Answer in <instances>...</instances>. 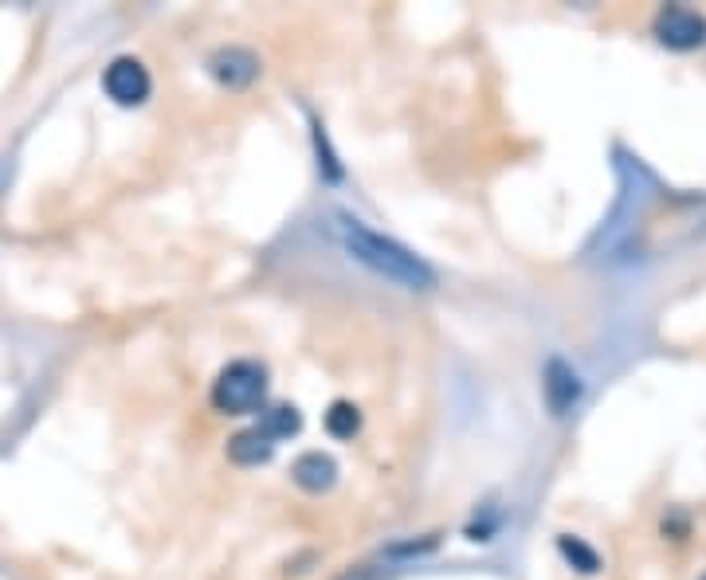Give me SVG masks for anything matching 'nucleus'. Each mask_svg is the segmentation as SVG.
Instances as JSON below:
<instances>
[{
    "label": "nucleus",
    "instance_id": "obj_1",
    "mask_svg": "<svg viewBox=\"0 0 706 580\" xmlns=\"http://www.w3.org/2000/svg\"><path fill=\"white\" fill-rule=\"evenodd\" d=\"M330 221H334L330 228H334V236L342 239L345 251H350L353 259H362L365 267H373L377 275H385V279L400 282V287H408V290L436 287L432 267L424 264L420 256H413L408 247H400L397 239L373 232L370 224H362L357 216H350V212H334Z\"/></svg>",
    "mask_w": 706,
    "mask_h": 580
},
{
    "label": "nucleus",
    "instance_id": "obj_2",
    "mask_svg": "<svg viewBox=\"0 0 706 580\" xmlns=\"http://www.w3.org/2000/svg\"><path fill=\"white\" fill-rule=\"evenodd\" d=\"M264 396H267V369L252 357L224 365L221 377L212 380V408L224 416L256 412L264 405Z\"/></svg>",
    "mask_w": 706,
    "mask_h": 580
},
{
    "label": "nucleus",
    "instance_id": "obj_3",
    "mask_svg": "<svg viewBox=\"0 0 706 580\" xmlns=\"http://www.w3.org/2000/svg\"><path fill=\"white\" fill-rule=\"evenodd\" d=\"M652 32L671 52H695L706 44V20L695 9H683V4H667V9L655 12Z\"/></svg>",
    "mask_w": 706,
    "mask_h": 580
},
{
    "label": "nucleus",
    "instance_id": "obj_4",
    "mask_svg": "<svg viewBox=\"0 0 706 580\" xmlns=\"http://www.w3.org/2000/svg\"><path fill=\"white\" fill-rule=\"evenodd\" d=\"M103 90L115 98L118 106H141L150 98L153 79L150 71H146V63L133 60V55H122V60H115L103 71Z\"/></svg>",
    "mask_w": 706,
    "mask_h": 580
},
{
    "label": "nucleus",
    "instance_id": "obj_5",
    "mask_svg": "<svg viewBox=\"0 0 706 580\" xmlns=\"http://www.w3.org/2000/svg\"><path fill=\"white\" fill-rule=\"evenodd\" d=\"M208 75L221 83V87L244 90L259 79V55L247 52V47H239V44L216 47V52L208 55Z\"/></svg>",
    "mask_w": 706,
    "mask_h": 580
},
{
    "label": "nucleus",
    "instance_id": "obj_6",
    "mask_svg": "<svg viewBox=\"0 0 706 580\" xmlns=\"http://www.w3.org/2000/svg\"><path fill=\"white\" fill-rule=\"evenodd\" d=\"M542 396H546V408L554 416L574 412V405L581 400V377L569 361L549 357L546 369H542Z\"/></svg>",
    "mask_w": 706,
    "mask_h": 580
},
{
    "label": "nucleus",
    "instance_id": "obj_7",
    "mask_svg": "<svg viewBox=\"0 0 706 580\" xmlns=\"http://www.w3.org/2000/svg\"><path fill=\"white\" fill-rule=\"evenodd\" d=\"M291 479L307 494H327L338 483V463L330 455H322V451H302L291 463Z\"/></svg>",
    "mask_w": 706,
    "mask_h": 580
},
{
    "label": "nucleus",
    "instance_id": "obj_8",
    "mask_svg": "<svg viewBox=\"0 0 706 580\" xmlns=\"http://www.w3.org/2000/svg\"><path fill=\"white\" fill-rule=\"evenodd\" d=\"M271 455H275V440L259 428V423L256 428L236 431L228 440V459L236 466H264V463H271Z\"/></svg>",
    "mask_w": 706,
    "mask_h": 580
},
{
    "label": "nucleus",
    "instance_id": "obj_9",
    "mask_svg": "<svg viewBox=\"0 0 706 580\" xmlns=\"http://www.w3.org/2000/svg\"><path fill=\"white\" fill-rule=\"evenodd\" d=\"M259 428L271 436V440H291L302 431V412L295 405H271L259 420Z\"/></svg>",
    "mask_w": 706,
    "mask_h": 580
},
{
    "label": "nucleus",
    "instance_id": "obj_10",
    "mask_svg": "<svg viewBox=\"0 0 706 580\" xmlns=\"http://www.w3.org/2000/svg\"><path fill=\"white\" fill-rule=\"evenodd\" d=\"M557 554H561L569 565H574L577 572H585V577H592V572H600V554L589 546V541H581V537L561 534V537H557Z\"/></svg>",
    "mask_w": 706,
    "mask_h": 580
},
{
    "label": "nucleus",
    "instance_id": "obj_11",
    "mask_svg": "<svg viewBox=\"0 0 706 580\" xmlns=\"http://www.w3.org/2000/svg\"><path fill=\"white\" fill-rule=\"evenodd\" d=\"M327 431L334 436V440H353L357 431H362V412H357V405H350V400H334L327 412Z\"/></svg>",
    "mask_w": 706,
    "mask_h": 580
},
{
    "label": "nucleus",
    "instance_id": "obj_12",
    "mask_svg": "<svg viewBox=\"0 0 706 580\" xmlns=\"http://www.w3.org/2000/svg\"><path fill=\"white\" fill-rule=\"evenodd\" d=\"M314 150H318V169H322V176H327V181H338V176H342V165H338L334 153L327 150V138H322V126H314Z\"/></svg>",
    "mask_w": 706,
    "mask_h": 580
},
{
    "label": "nucleus",
    "instance_id": "obj_13",
    "mask_svg": "<svg viewBox=\"0 0 706 580\" xmlns=\"http://www.w3.org/2000/svg\"><path fill=\"white\" fill-rule=\"evenodd\" d=\"M698 580H706V572H703V577H698Z\"/></svg>",
    "mask_w": 706,
    "mask_h": 580
}]
</instances>
